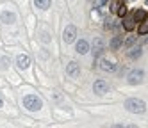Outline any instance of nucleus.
I'll list each match as a JSON object with an SVG mask.
<instances>
[{"label": "nucleus", "mask_w": 148, "mask_h": 128, "mask_svg": "<svg viewBox=\"0 0 148 128\" xmlns=\"http://www.w3.org/2000/svg\"><path fill=\"white\" fill-rule=\"evenodd\" d=\"M23 107L29 112H38L43 107V101L36 94H27V96H23Z\"/></svg>", "instance_id": "1"}, {"label": "nucleus", "mask_w": 148, "mask_h": 128, "mask_svg": "<svg viewBox=\"0 0 148 128\" xmlns=\"http://www.w3.org/2000/svg\"><path fill=\"white\" fill-rule=\"evenodd\" d=\"M125 109L132 114H143L146 110V103L139 98H129L125 101Z\"/></svg>", "instance_id": "2"}, {"label": "nucleus", "mask_w": 148, "mask_h": 128, "mask_svg": "<svg viewBox=\"0 0 148 128\" xmlns=\"http://www.w3.org/2000/svg\"><path fill=\"white\" fill-rule=\"evenodd\" d=\"M127 82H129L130 85H139V84H143L145 82V71L143 69H132L130 73H129V77H127Z\"/></svg>", "instance_id": "3"}, {"label": "nucleus", "mask_w": 148, "mask_h": 128, "mask_svg": "<svg viewBox=\"0 0 148 128\" xmlns=\"http://www.w3.org/2000/svg\"><path fill=\"white\" fill-rule=\"evenodd\" d=\"M77 39V27L75 25H68L64 29V32H62V41L66 43V45H70V43H73Z\"/></svg>", "instance_id": "4"}, {"label": "nucleus", "mask_w": 148, "mask_h": 128, "mask_svg": "<svg viewBox=\"0 0 148 128\" xmlns=\"http://www.w3.org/2000/svg\"><path fill=\"white\" fill-rule=\"evenodd\" d=\"M109 91V84L105 82L103 78H98V80H95L93 84V93L95 94H98V96H103L105 93Z\"/></svg>", "instance_id": "5"}, {"label": "nucleus", "mask_w": 148, "mask_h": 128, "mask_svg": "<svg viewBox=\"0 0 148 128\" xmlns=\"http://www.w3.org/2000/svg\"><path fill=\"white\" fill-rule=\"evenodd\" d=\"M66 75L71 77V78H77L79 75H80V64L77 61H70L68 66H66Z\"/></svg>", "instance_id": "6"}, {"label": "nucleus", "mask_w": 148, "mask_h": 128, "mask_svg": "<svg viewBox=\"0 0 148 128\" xmlns=\"http://www.w3.org/2000/svg\"><path fill=\"white\" fill-rule=\"evenodd\" d=\"M121 25H123V29H125L127 32H132V30L136 29V18H134V14H125Z\"/></svg>", "instance_id": "7"}, {"label": "nucleus", "mask_w": 148, "mask_h": 128, "mask_svg": "<svg viewBox=\"0 0 148 128\" xmlns=\"http://www.w3.org/2000/svg\"><path fill=\"white\" fill-rule=\"evenodd\" d=\"M16 66L20 69H27L30 66V55L29 53H20V55L16 57Z\"/></svg>", "instance_id": "8"}, {"label": "nucleus", "mask_w": 148, "mask_h": 128, "mask_svg": "<svg viewBox=\"0 0 148 128\" xmlns=\"http://www.w3.org/2000/svg\"><path fill=\"white\" fill-rule=\"evenodd\" d=\"M102 53H103V39L102 37H97V39L93 41V57L98 59Z\"/></svg>", "instance_id": "9"}, {"label": "nucleus", "mask_w": 148, "mask_h": 128, "mask_svg": "<svg viewBox=\"0 0 148 128\" xmlns=\"http://www.w3.org/2000/svg\"><path fill=\"white\" fill-rule=\"evenodd\" d=\"M75 52H77V53H80V55H86V53L89 52V43H88L86 39L77 41V45H75Z\"/></svg>", "instance_id": "10"}, {"label": "nucleus", "mask_w": 148, "mask_h": 128, "mask_svg": "<svg viewBox=\"0 0 148 128\" xmlns=\"http://www.w3.org/2000/svg\"><path fill=\"white\" fill-rule=\"evenodd\" d=\"M100 69H102V71H109V73H112V71H116V64H114L112 61H109V59H102V62H100Z\"/></svg>", "instance_id": "11"}, {"label": "nucleus", "mask_w": 148, "mask_h": 128, "mask_svg": "<svg viewBox=\"0 0 148 128\" xmlns=\"http://www.w3.org/2000/svg\"><path fill=\"white\" fill-rule=\"evenodd\" d=\"M123 43H125V39H123V36H114L112 39H111V43H109V46H111V50H120V46H123Z\"/></svg>", "instance_id": "12"}, {"label": "nucleus", "mask_w": 148, "mask_h": 128, "mask_svg": "<svg viewBox=\"0 0 148 128\" xmlns=\"http://www.w3.org/2000/svg\"><path fill=\"white\" fill-rule=\"evenodd\" d=\"M127 55H129V59H134V61H136V59H139V57L143 55V46H141V45L132 46V48H130V52L127 53Z\"/></svg>", "instance_id": "13"}, {"label": "nucleus", "mask_w": 148, "mask_h": 128, "mask_svg": "<svg viewBox=\"0 0 148 128\" xmlns=\"http://www.w3.org/2000/svg\"><path fill=\"white\" fill-rule=\"evenodd\" d=\"M0 20H2L5 25H11V23H14V21H16V14L14 13H9V11H4L2 16H0Z\"/></svg>", "instance_id": "14"}, {"label": "nucleus", "mask_w": 148, "mask_h": 128, "mask_svg": "<svg viewBox=\"0 0 148 128\" xmlns=\"http://www.w3.org/2000/svg\"><path fill=\"white\" fill-rule=\"evenodd\" d=\"M134 18H136L137 23H141V21H145V20L148 18V14H146L145 9H136V11H134Z\"/></svg>", "instance_id": "15"}, {"label": "nucleus", "mask_w": 148, "mask_h": 128, "mask_svg": "<svg viewBox=\"0 0 148 128\" xmlns=\"http://www.w3.org/2000/svg\"><path fill=\"white\" fill-rule=\"evenodd\" d=\"M50 0H34V5L38 7V9H41V11H47L48 7H50Z\"/></svg>", "instance_id": "16"}, {"label": "nucleus", "mask_w": 148, "mask_h": 128, "mask_svg": "<svg viewBox=\"0 0 148 128\" xmlns=\"http://www.w3.org/2000/svg\"><path fill=\"white\" fill-rule=\"evenodd\" d=\"M136 43H137V37H136V36H129V37L125 39V43H123V48H125V50H130Z\"/></svg>", "instance_id": "17"}, {"label": "nucleus", "mask_w": 148, "mask_h": 128, "mask_svg": "<svg viewBox=\"0 0 148 128\" xmlns=\"http://www.w3.org/2000/svg\"><path fill=\"white\" fill-rule=\"evenodd\" d=\"M137 34H141V36L148 34V18H146L145 21H141V23H139V27H137Z\"/></svg>", "instance_id": "18"}, {"label": "nucleus", "mask_w": 148, "mask_h": 128, "mask_svg": "<svg viewBox=\"0 0 148 128\" xmlns=\"http://www.w3.org/2000/svg\"><path fill=\"white\" fill-rule=\"evenodd\" d=\"M9 66H11V57H9V55L0 57V69H7Z\"/></svg>", "instance_id": "19"}, {"label": "nucleus", "mask_w": 148, "mask_h": 128, "mask_svg": "<svg viewBox=\"0 0 148 128\" xmlns=\"http://www.w3.org/2000/svg\"><path fill=\"white\" fill-rule=\"evenodd\" d=\"M116 14H118L120 18H123V16L127 14V7H125V4H121V5L118 7V13H116Z\"/></svg>", "instance_id": "20"}, {"label": "nucleus", "mask_w": 148, "mask_h": 128, "mask_svg": "<svg viewBox=\"0 0 148 128\" xmlns=\"http://www.w3.org/2000/svg\"><path fill=\"white\" fill-rule=\"evenodd\" d=\"M123 2H121V0H116V2L112 4V7H111V11H112V13H118V7L121 5Z\"/></svg>", "instance_id": "21"}, {"label": "nucleus", "mask_w": 148, "mask_h": 128, "mask_svg": "<svg viewBox=\"0 0 148 128\" xmlns=\"http://www.w3.org/2000/svg\"><path fill=\"white\" fill-rule=\"evenodd\" d=\"M107 2H109V0H100V7H103V5H107Z\"/></svg>", "instance_id": "22"}, {"label": "nucleus", "mask_w": 148, "mask_h": 128, "mask_svg": "<svg viewBox=\"0 0 148 128\" xmlns=\"http://www.w3.org/2000/svg\"><path fill=\"white\" fill-rule=\"evenodd\" d=\"M2 107H4V100H2V98H0V109H2Z\"/></svg>", "instance_id": "23"}, {"label": "nucleus", "mask_w": 148, "mask_h": 128, "mask_svg": "<svg viewBox=\"0 0 148 128\" xmlns=\"http://www.w3.org/2000/svg\"><path fill=\"white\" fill-rule=\"evenodd\" d=\"M127 128H137V126L136 125H130V126H127Z\"/></svg>", "instance_id": "24"}, {"label": "nucleus", "mask_w": 148, "mask_h": 128, "mask_svg": "<svg viewBox=\"0 0 148 128\" xmlns=\"http://www.w3.org/2000/svg\"><path fill=\"white\" fill-rule=\"evenodd\" d=\"M114 128H123V126H121V125H116V126H114Z\"/></svg>", "instance_id": "25"}, {"label": "nucleus", "mask_w": 148, "mask_h": 128, "mask_svg": "<svg viewBox=\"0 0 148 128\" xmlns=\"http://www.w3.org/2000/svg\"><path fill=\"white\" fill-rule=\"evenodd\" d=\"M146 45H148V39H146Z\"/></svg>", "instance_id": "26"}]
</instances>
